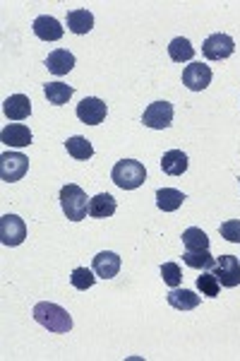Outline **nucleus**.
Wrapping results in <instances>:
<instances>
[{
    "label": "nucleus",
    "instance_id": "ddd939ff",
    "mask_svg": "<svg viewBox=\"0 0 240 361\" xmlns=\"http://www.w3.org/2000/svg\"><path fill=\"white\" fill-rule=\"evenodd\" d=\"M34 34L41 39V42H61L65 29L61 27V22L51 15H41L34 20Z\"/></svg>",
    "mask_w": 240,
    "mask_h": 361
},
{
    "label": "nucleus",
    "instance_id": "4be33fe9",
    "mask_svg": "<svg viewBox=\"0 0 240 361\" xmlns=\"http://www.w3.org/2000/svg\"><path fill=\"white\" fill-rule=\"evenodd\" d=\"M168 56H171L173 63H185L195 58V46L190 44V39L185 37H175L171 44H168Z\"/></svg>",
    "mask_w": 240,
    "mask_h": 361
},
{
    "label": "nucleus",
    "instance_id": "aec40b11",
    "mask_svg": "<svg viewBox=\"0 0 240 361\" xmlns=\"http://www.w3.org/2000/svg\"><path fill=\"white\" fill-rule=\"evenodd\" d=\"M68 29L72 34H77V37H82V34H89L94 29V15L89 13V10H70L68 13Z\"/></svg>",
    "mask_w": 240,
    "mask_h": 361
},
{
    "label": "nucleus",
    "instance_id": "7ed1b4c3",
    "mask_svg": "<svg viewBox=\"0 0 240 361\" xmlns=\"http://www.w3.org/2000/svg\"><path fill=\"white\" fill-rule=\"evenodd\" d=\"M110 178H113V183L118 185V188L134 190L147 180V169L137 159H120V161H115L113 171H110Z\"/></svg>",
    "mask_w": 240,
    "mask_h": 361
},
{
    "label": "nucleus",
    "instance_id": "5701e85b",
    "mask_svg": "<svg viewBox=\"0 0 240 361\" xmlns=\"http://www.w3.org/2000/svg\"><path fill=\"white\" fill-rule=\"evenodd\" d=\"M72 87L65 85V82H46L44 85V94L49 99V104H53V106H63V104L70 102V97H72Z\"/></svg>",
    "mask_w": 240,
    "mask_h": 361
},
{
    "label": "nucleus",
    "instance_id": "dca6fc26",
    "mask_svg": "<svg viewBox=\"0 0 240 361\" xmlns=\"http://www.w3.org/2000/svg\"><path fill=\"white\" fill-rule=\"evenodd\" d=\"M187 154L183 149H171V152H166L161 157V171L168 173V176H183L187 171Z\"/></svg>",
    "mask_w": 240,
    "mask_h": 361
},
{
    "label": "nucleus",
    "instance_id": "f8f14e48",
    "mask_svg": "<svg viewBox=\"0 0 240 361\" xmlns=\"http://www.w3.org/2000/svg\"><path fill=\"white\" fill-rule=\"evenodd\" d=\"M0 142L15 149L29 147V145H32V130H29L25 123H10L0 130Z\"/></svg>",
    "mask_w": 240,
    "mask_h": 361
},
{
    "label": "nucleus",
    "instance_id": "b1692460",
    "mask_svg": "<svg viewBox=\"0 0 240 361\" xmlns=\"http://www.w3.org/2000/svg\"><path fill=\"white\" fill-rule=\"evenodd\" d=\"M65 149H68V154L72 157V159H80V161H87V159H91V157H94L91 142L87 137H82V135L68 137Z\"/></svg>",
    "mask_w": 240,
    "mask_h": 361
},
{
    "label": "nucleus",
    "instance_id": "393cba45",
    "mask_svg": "<svg viewBox=\"0 0 240 361\" xmlns=\"http://www.w3.org/2000/svg\"><path fill=\"white\" fill-rule=\"evenodd\" d=\"M180 238H183L185 250H209V236L204 234L202 229H197V226H190V229H185Z\"/></svg>",
    "mask_w": 240,
    "mask_h": 361
},
{
    "label": "nucleus",
    "instance_id": "6e6552de",
    "mask_svg": "<svg viewBox=\"0 0 240 361\" xmlns=\"http://www.w3.org/2000/svg\"><path fill=\"white\" fill-rule=\"evenodd\" d=\"M106 114H108V106L101 102V99H96V97H84L77 104V118L84 126H99V123H103Z\"/></svg>",
    "mask_w": 240,
    "mask_h": 361
},
{
    "label": "nucleus",
    "instance_id": "6ab92c4d",
    "mask_svg": "<svg viewBox=\"0 0 240 361\" xmlns=\"http://www.w3.org/2000/svg\"><path fill=\"white\" fill-rule=\"evenodd\" d=\"M187 200L183 190H175V188H161L156 190V207L161 212H175V209L183 207V202Z\"/></svg>",
    "mask_w": 240,
    "mask_h": 361
},
{
    "label": "nucleus",
    "instance_id": "39448f33",
    "mask_svg": "<svg viewBox=\"0 0 240 361\" xmlns=\"http://www.w3.org/2000/svg\"><path fill=\"white\" fill-rule=\"evenodd\" d=\"M233 51H236V42L224 32L212 34V37H207L202 44V54L207 61H226V58L233 56Z\"/></svg>",
    "mask_w": 240,
    "mask_h": 361
},
{
    "label": "nucleus",
    "instance_id": "1a4fd4ad",
    "mask_svg": "<svg viewBox=\"0 0 240 361\" xmlns=\"http://www.w3.org/2000/svg\"><path fill=\"white\" fill-rule=\"evenodd\" d=\"M212 78H214L212 68L204 66V63H190V66L183 70V85L192 92L207 90V87L212 85Z\"/></svg>",
    "mask_w": 240,
    "mask_h": 361
},
{
    "label": "nucleus",
    "instance_id": "20e7f679",
    "mask_svg": "<svg viewBox=\"0 0 240 361\" xmlns=\"http://www.w3.org/2000/svg\"><path fill=\"white\" fill-rule=\"evenodd\" d=\"M29 171V159L22 152H3L0 154V178L5 183L22 180Z\"/></svg>",
    "mask_w": 240,
    "mask_h": 361
},
{
    "label": "nucleus",
    "instance_id": "423d86ee",
    "mask_svg": "<svg viewBox=\"0 0 240 361\" xmlns=\"http://www.w3.org/2000/svg\"><path fill=\"white\" fill-rule=\"evenodd\" d=\"M27 238V224L25 219H20L17 214H3L0 217V241H3V246H20V243H25Z\"/></svg>",
    "mask_w": 240,
    "mask_h": 361
},
{
    "label": "nucleus",
    "instance_id": "c85d7f7f",
    "mask_svg": "<svg viewBox=\"0 0 240 361\" xmlns=\"http://www.w3.org/2000/svg\"><path fill=\"white\" fill-rule=\"evenodd\" d=\"M221 236L226 238V241L231 243H240V219H228V222H224L219 226Z\"/></svg>",
    "mask_w": 240,
    "mask_h": 361
},
{
    "label": "nucleus",
    "instance_id": "412c9836",
    "mask_svg": "<svg viewBox=\"0 0 240 361\" xmlns=\"http://www.w3.org/2000/svg\"><path fill=\"white\" fill-rule=\"evenodd\" d=\"M183 263L187 267H192V270H202V272H209L216 267V260L209 250H185Z\"/></svg>",
    "mask_w": 240,
    "mask_h": 361
},
{
    "label": "nucleus",
    "instance_id": "9d476101",
    "mask_svg": "<svg viewBox=\"0 0 240 361\" xmlns=\"http://www.w3.org/2000/svg\"><path fill=\"white\" fill-rule=\"evenodd\" d=\"M214 275L221 282V287H238L240 284V258L236 255H221L216 260Z\"/></svg>",
    "mask_w": 240,
    "mask_h": 361
},
{
    "label": "nucleus",
    "instance_id": "0eeeda50",
    "mask_svg": "<svg viewBox=\"0 0 240 361\" xmlns=\"http://www.w3.org/2000/svg\"><path fill=\"white\" fill-rule=\"evenodd\" d=\"M142 123L151 130H163L173 126V104L171 102H154L144 109Z\"/></svg>",
    "mask_w": 240,
    "mask_h": 361
},
{
    "label": "nucleus",
    "instance_id": "2eb2a0df",
    "mask_svg": "<svg viewBox=\"0 0 240 361\" xmlns=\"http://www.w3.org/2000/svg\"><path fill=\"white\" fill-rule=\"evenodd\" d=\"M3 114L8 116L10 121H25L29 118V114H32V102H29V97L25 94H13L5 99Z\"/></svg>",
    "mask_w": 240,
    "mask_h": 361
},
{
    "label": "nucleus",
    "instance_id": "cd10ccee",
    "mask_svg": "<svg viewBox=\"0 0 240 361\" xmlns=\"http://www.w3.org/2000/svg\"><path fill=\"white\" fill-rule=\"evenodd\" d=\"M161 277H163V282H166L171 289H175V287H180V284H183V272H180L178 263H163L161 265Z\"/></svg>",
    "mask_w": 240,
    "mask_h": 361
},
{
    "label": "nucleus",
    "instance_id": "a211bd4d",
    "mask_svg": "<svg viewBox=\"0 0 240 361\" xmlns=\"http://www.w3.org/2000/svg\"><path fill=\"white\" fill-rule=\"evenodd\" d=\"M166 301H168V306H173V308H178V311H192V308H197L200 306V296H197L195 292H190V289H180V287H175L168 292L166 296Z\"/></svg>",
    "mask_w": 240,
    "mask_h": 361
},
{
    "label": "nucleus",
    "instance_id": "9b49d317",
    "mask_svg": "<svg viewBox=\"0 0 240 361\" xmlns=\"http://www.w3.org/2000/svg\"><path fill=\"white\" fill-rule=\"evenodd\" d=\"M91 270L96 272L99 279H113L120 272V255L113 253V250H101L94 258Z\"/></svg>",
    "mask_w": 240,
    "mask_h": 361
},
{
    "label": "nucleus",
    "instance_id": "a878e982",
    "mask_svg": "<svg viewBox=\"0 0 240 361\" xmlns=\"http://www.w3.org/2000/svg\"><path fill=\"white\" fill-rule=\"evenodd\" d=\"M197 289H200L202 296H207V299H216L221 292V282L216 279L214 272H202V275L197 277Z\"/></svg>",
    "mask_w": 240,
    "mask_h": 361
},
{
    "label": "nucleus",
    "instance_id": "4468645a",
    "mask_svg": "<svg viewBox=\"0 0 240 361\" xmlns=\"http://www.w3.org/2000/svg\"><path fill=\"white\" fill-rule=\"evenodd\" d=\"M44 66L49 68V73H53V75H68L70 70L75 68V56L70 54L68 49H56V51H51L49 58L44 61Z\"/></svg>",
    "mask_w": 240,
    "mask_h": 361
},
{
    "label": "nucleus",
    "instance_id": "f03ea898",
    "mask_svg": "<svg viewBox=\"0 0 240 361\" xmlns=\"http://www.w3.org/2000/svg\"><path fill=\"white\" fill-rule=\"evenodd\" d=\"M89 200L91 197H87L84 190L75 183H68L61 188V207L70 222H82V219H87V214H89Z\"/></svg>",
    "mask_w": 240,
    "mask_h": 361
},
{
    "label": "nucleus",
    "instance_id": "bb28decb",
    "mask_svg": "<svg viewBox=\"0 0 240 361\" xmlns=\"http://www.w3.org/2000/svg\"><path fill=\"white\" fill-rule=\"evenodd\" d=\"M96 272L94 270H87V267H75L72 275H70V284H72L75 289H80V292H87V289L94 287V282H96Z\"/></svg>",
    "mask_w": 240,
    "mask_h": 361
},
{
    "label": "nucleus",
    "instance_id": "f257e3e1",
    "mask_svg": "<svg viewBox=\"0 0 240 361\" xmlns=\"http://www.w3.org/2000/svg\"><path fill=\"white\" fill-rule=\"evenodd\" d=\"M34 320L56 335H65L72 330V316L63 306L51 304V301H41L34 306Z\"/></svg>",
    "mask_w": 240,
    "mask_h": 361
},
{
    "label": "nucleus",
    "instance_id": "f3484780",
    "mask_svg": "<svg viewBox=\"0 0 240 361\" xmlns=\"http://www.w3.org/2000/svg\"><path fill=\"white\" fill-rule=\"evenodd\" d=\"M115 207H118V202H115V197L110 193H99L94 195L89 200V214L96 219H108L115 214Z\"/></svg>",
    "mask_w": 240,
    "mask_h": 361
}]
</instances>
